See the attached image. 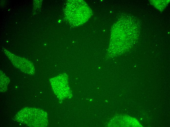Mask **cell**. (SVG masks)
I'll list each match as a JSON object with an SVG mask.
<instances>
[{
    "label": "cell",
    "instance_id": "6da1fadb",
    "mask_svg": "<svg viewBox=\"0 0 170 127\" xmlns=\"http://www.w3.org/2000/svg\"><path fill=\"white\" fill-rule=\"evenodd\" d=\"M89 11L84 3L79 0H69L64 9L65 18L72 26H77L88 18Z\"/></svg>",
    "mask_w": 170,
    "mask_h": 127
}]
</instances>
